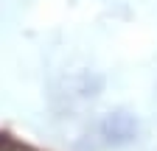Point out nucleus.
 I'll return each mask as SVG.
<instances>
[{"label": "nucleus", "mask_w": 157, "mask_h": 151, "mask_svg": "<svg viewBox=\"0 0 157 151\" xmlns=\"http://www.w3.org/2000/svg\"><path fill=\"white\" fill-rule=\"evenodd\" d=\"M101 137L109 145H129L137 137V118L129 115V112H124V109L109 112L101 120Z\"/></svg>", "instance_id": "nucleus-1"}]
</instances>
